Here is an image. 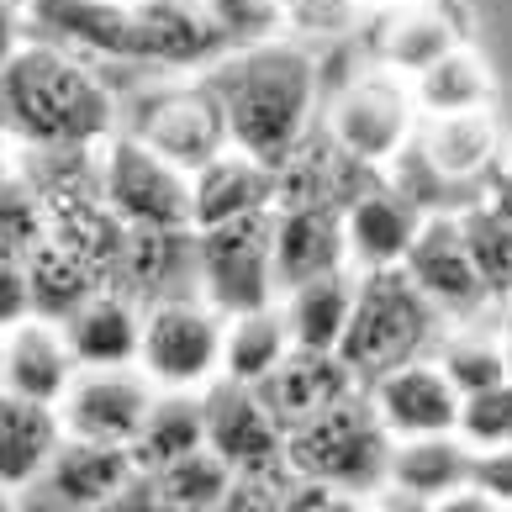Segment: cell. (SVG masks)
Here are the masks:
<instances>
[{"instance_id":"6da1fadb","label":"cell","mask_w":512,"mask_h":512,"mask_svg":"<svg viewBox=\"0 0 512 512\" xmlns=\"http://www.w3.org/2000/svg\"><path fill=\"white\" fill-rule=\"evenodd\" d=\"M0 132L16 148H101L122 132V106L74 48L27 37L0 69Z\"/></svg>"},{"instance_id":"7a4b0ae2","label":"cell","mask_w":512,"mask_h":512,"mask_svg":"<svg viewBox=\"0 0 512 512\" xmlns=\"http://www.w3.org/2000/svg\"><path fill=\"white\" fill-rule=\"evenodd\" d=\"M206 85L217 90L227 138L243 154L264 164H286L312 138L317 117V59L301 37H270V43L227 48L206 69Z\"/></svg>"},{"instance_id":"3957f363","label":"cell","mask_w":512,"mask_h":512,"mask_svg":"<svg viewBox=\"0 0 512 512\" xmlns=\"http://www.w3.org/2000/svg\"><path fill=\"white\" fill-rule=\"evenodd\" d=\"M391 433L375 417L365 386L344 402H333L328 412L307 417L286 433V460L296 476L328 481L338 491H349L354 502H375V491H386L391 470Z\"/></svg>"},{"instance_id":"277c9868","label":"cell","mask_w":512,"mask_h":512,"mask_svg":"<svg viewBox=\"0 0 512 512\" xmlns=\"http://www.w3.org/2000/svg\"><path fill=\"white\" fill-rule=\"evenodd\" d=\"M439 317L444 312L412 286L402 264L396 270H359V296L338 359L359 375V386H370L391 365L428 354V344L439 338Z\"/></svg>"},{"instance_id":"5b68a950","label":"cell","mask_w":512,"mask_h":512,"mask_svg":"<svg viewBox=\"0 0 512 512\" xmlns=\"http://www.w3.org/2000/svg\"><path fill=\"white\" fill-rule=\"evenodd\" d=\"M322 132H328L354 164L391 169L417 143V132H423V111H417L412 80L386 69V64L354 74V80L328 101Z\"/></svg>"},{"instance_id":"8992f818","label":"cell","mask_w":512,"mask_h":512,"mask_svg":"<svg viewBox=\"0 0 512 512\" xmlns=\"http://www.w3.org/2000/svg\"><path fill=\"white\" fill-rule=\"evenodd\" d=\"M101 196L127 227H154V233L196 238L191 217V169L148 148L138 132H111L101 143Z\"/></svg>"},{"instance_id":"52a82bcc","label":"cell","mask_w":512,"mask_h":512,"mask_svg":"<svg viewBox=\"0 0 512 512\" xmlns=\"http://www.w3.org/2000/svg\"><path fill=\"white\" fill-rule=\"evenodd\" d=\"M227 317L206 296H164L143 307L138 365L159 391H206L222 381Z\"/></svg>"},{"instance_id":"ba28073f","label":"cell","mask_w":512,"mask_h":512,"mask_svg":"<svg viewBox=\"0 0 512 512\" xmlns=\"http://www.w3.org/2000/svg\"><path fill=\"white\" fill-rule=\"evenodd\" d=\"M196 275L201 296L212 301L222 317H243L280 301L275 280V212L238 217L222 227L196 233Z\"/></svg>"},{"instance_id":"9c48e42d","label":"cell","mask_w":512,"mask_h":512,"mask_svg":"<svg viewBox=\"0 0 512 512\" xmlns=\"http://www.w3.org/2000/svg\"><path fill=\"white\" fill-rule=\"evenodd\" d=\"M154 402H159V386L143 375V365H80L59 402V417L69 439L132 449Z\"/></svg>"},{"instance_id":"30bf717a","label":"cell","mask_w":512,"mask_h":512,"mask_svg":"<svg viewBox=\"0 0 512 512\" xmlns=\"http://www.w3.org/2000/svg\"><path fill=\"white\" fill-rule=\"evenodd\" d=\"M148 148H159L164 159H175L180 169H196L206 159H217L222 148H233L227 138V117L212 85H159L148 96L132 101V127Z\"/></svg>"},{"instance_id":"8fae6325","label":"cell","mask_w":512,"mask_h":512,"mask_svg":"<svg viewBox=\"0 0 512 512\" xmlns=\"http://www.w3.org/2000/svg\"><path fill=\"white\" fill-rule=\"evenodd\" d=\"M402 270L412 275V286L454 322L476 317L486 301H497L491 286H486V275H481V264H476V254H470V243H465L460 212H428L412 254L402 259Z\"/></svg>"},{"instance_id":"7c38bea8","label":"cell","mask_w":512,"mask_h":512,"mask_svg":"<svg viewBox=\"0 0 512 512\" xmlns=\"http://www.w3.org/2000/svg\"><path fill=\"white\" fill-rule=\"evenodd\" d=\"M428 206L417 201L412 191H402L386 169L359 185V191L344 201V233H349V264L354 270H396L417 233H423Z\"/></svg>"},{"instance_id":"4fadbf2b","label":"cell","mask_w":512,"mask_h":512,"mask_svg":"<svg viewBox=\"0 0 512 512\" xmlns=\"http://www.w3.org/2000/svg\"><path fill=\"white\" fill-rule=\"evenodd\" d=\"M375 417L391 439H423V433H460L465 396L449 381V370L433 354H417L407 365H391L365 386Z\"/></svg>"},{"instance_id":"5bb4252c","label":"cell","mask_w":512,"mask_h":512,"mask_svg":"<svg viewBox=\"0 0 512 512\" xmlns=\"http://www.w3.org/2000/svg\"><path fill=\"white\" fill-rule=\"evenodd\" d=\"M27 27L90 59L138 64V0H32Z\"/></svg>"},{"instance_id":"9a60e30c","label":"cell","mask_w":512,"mask_h":512,"mask_svg":"<svg viewBox=\"0 0 512 512\" xmlns=\"http://www.w3.org/2000/svg\"><path fill=\"white\" fill-rule=\"evenodd\" d=\"M354 270L344 201H280L275 206V280L280 291L301 286L312 275Z\"/></svg>"},{"instance_id":"2e32d148","label":"cell","mask_w":512,"mask_h":512,"mask_svg":"<svg viewBox=\"0 0 512 512\" xmlns=\"http://www.w3.org/2000/svg\"><path fill=\"white\" fill-rule=\"evenodd\" d=\"M476 476V449L460 433H423V439H396L391 470H386V497L381 507H439L449 491H460Z\"/></svg>"},{"instance_id":"e0dca14e","label":"cell","mask_w":512,"mask_h":512,"mask_svg":"<svg viewBox=\"0 0 512 512\" xmlns=\"http://www.w3.org/2000/svg\"><path fill=\"white\" fill-rule=\"evenodd\" d=\"M275 206H280V169L254 159V154H243V148H222L217 159H206L191 175L196 233L222 227V222H238V217L275 212Z\"/></svg>"},{"instance_id":"ac0fdd59","label":"cell","mask_w":512,"mask_h":512,"mask_svg":"<svg viewBox=\"0 0 512 512\" xmlns=\"http://www.w3.org/2000/svg\"><path fill=\"white\" fill-rule=\"evenodd\" d=\"M227 53L206 0H138V64L148 69H201Z\"/></svg>"},{"instance_id":"d6986e66","label":"cell","mask_w":512,"mask_h":512,"mask_svg":"<svg viewBox=\"0 0 512 512\" xmlns=\"http://www.w3.org/2000/svg\"><path fill=\"white\" fill-rule=\"evenodd\" d=\"M206 444L233 470L286 460V423L264 407V396L254 386L217 381L206 386Z\"/></svg>"},{"instance_id":"ffe728a7","label":"cell","mask_w":512,"mask_h":512,"mask_svg":"<svg viewBox=\"0 0 512 512\" xmlns=\"http://www.w3.org/2000/svg\"><path fill=\"white\" fill-rule=\"evenodd\" d=\"M64 417L53 402H32L0 386V491H32L48 481L53 460L64 449Z\"/></svg>"},{"instance_id":"44dd1931","label":"cell","mask_w":512,"mask_h":512,"mask_svg":"<svg viewBox=\"0 0 512 512\" xmlns=\"http://www.w3.org/2000/svg\"><path fill=\"white\" fill-rule=\"evenodd\" d=\"M381 37H375V64H386L396 74H423L428 64H439L444 53L470 43V16L454 0H417V6L381 11Z\"/></svg>"},{"instance_id":"7402d4cb","label":"cell","mask_w":512,"mask_h":512,"mask_svg":"<svg viewBox=\"0 0 512 512\" xmlns=\"http://www.w3.org/2000/svg\"><path fill=\"white\" fill-rule=\"evenodd\" d=\"M417 148L444 185H470L502 164L507 138L502 122L491 117V106H481V111H454V117H423Z\"/></svg>"},{"instance_id":"603a6c76","label":"cell","mask_w":512,"mask_h":512,"mask_svg":"<svg viewBox=\"0 0 512 512\" xmlns=\"http://www.w3.org/2000/svg\"><path fill=\"white\" fill-rule=\"evenodd\" d=\"M80 370L64 322L59 317H22L16 328H6V391L32 396V402H64V391Z\"/></svg>"},{"instance_id":"cb8c5ba5","label":"cell","mask_w":512,"mask_h":512,"mask_svg":"<svg viewBox=\"0 0 512 512\" xmlns=\"http://www.w3.org/2000/svg\"><path fill=\"white\" fill-rule=\"evenodd\" d=\"M143 296L122 286H101L64 317V338L80 365H138L143 349Z\"/></svg>"},{"instance_id":"d4e9b609","label":"cell","mask_w":512,"mask_h":512,"mask_svg":"<svg viewBox=\"0 0 512 512\" xmlns=\"http://www.w3.org/2000/svg\"><path fill=\"white\" fill-rule=\"evenodd\" d=\"M264 396V407H270L280 423H286V433L296 423H307V417L328 412L333 402H344V396L359 391V375L344 365L338 354H312V349H291L286 365H280L270 381L254 386Z\"/></svg>"},{"instance_id":"484cf974","label":"cell","mask_w":512,"mask_h":512,"mask_svg":"<svg viewBox=\"0 0 512 512\" xmlns=\"http://www.w3.org/2000/svg\"><path fill=\"white\" fill-rule=\"evenodd\" d=\"M138 481L127 444H96V439H64L59 460L48 470V491L64 507H122V497Z\"/></svg>"},{"instance_id":"4316f807","label":"cell","mask_w":512,"mask_h":512,"mask_svg":"<svg viewBox=\"0 0 512 512\" xmlns=\"http://www.w3.org/2000/svg\"><path fill=\"white\" fill-rule=\"evenodd\" d=\"M354 296H359V270H333V275H312L301 286L280 291V312H286L291 344L312 349V354H338L354 317Z\"/></svg>"},{"instance_id":"83f0119b","label":"cell","mask_w":512,"mask_h":512,"mask_svg":"<svg viewBox=\"0 0 512 512\" xmlns=\"http://www.w3.org/2000/svg\"><path fill=\"white\" fill-rule=\"evenodd\" d=\"M27 280H32V312L37 317H69L85 296H96L101 286H111L106 270L90 254H80L74 243H64L59 233H48L43 243L27 249Z\"/></svg>"},{"instance_id":"f1b7e54d","label":"cell","mask_w":512,"mask_h":512,"mask_svg":"<svg viewBox=\"0 0 512 512\" xmlns=\"http://www.w3.org/2000/svg\"><path fill=\"white\" fill-rule=\"evenodd\" d=\"M206 444V391H159L143 433L132 439V465L138 476H159L185 454Z\"/></svg>"},{"instance_id":"f546056e","label":"cell","mask_w":512,"mask_h":512,"mask_svg":"<svg viewBox=\"0 0 512 512\" xmlns=\"http://www.w3.org/2000/svg\"><path fill=\"white\" fill-rule=\"evenodd\" d=\"M412 96H417L423 117H454V111H481L497 101V80H491V64L481 53L470 43H460L439 64L412 74Z\"/></svg>"},{"instance_id":"4dcf8cb0","label":"cell","mask_w":512,"mask_h":512,"mask_svg":"<svg viewBox=\"0 0 512 512\" xmlns=\"http://www.w3.org/2000/svg\"><path fill=\"white\" fill-rule=\"evenodd\" d=\"M291 328H286V312L275 307H259V312H243V317H227V354H222V381H238V386H259L286 365L291 354Z\"/></svg>"},{"instance_id":"1f68e13d","label":"cell","mask_w":512,"mask_h":512,"mask_svg":"<svg viewBox=\"0 0 512 512\" xmlns=\"http://www.w3.org/2000/svg\"><path fill=\"white\" fill-rule=\"evenodd\" d=\"M227 491H233V465L222 460L212 444H201L196 454H185L169 470L154 476V502L169 512H212L227 507Z\"/></svg>"},{"instance_id":"d6a6232c","label":"cell","mask_w":512,"mask_h":512,"mask_svg":"<svg viewBox=\"0 0 512 512\" xmlns=\"http://www.w3.org/2000/svg\"><path fill=\"white\" fill-rule=\"evenodd\" d=\"M433 359L449 370V381L460 386V396L486 391L497 381H512V375H507V354H502V333H470V328L444 333L439 349H433Z\"/></svg>"},{"instance_id":"836d02e7","label":"cell","mask_w":512,"mask_h":512,"mask_svg":"<svg viewBox=\"0 0 512 512\" xmlns=\"http://www.w3.org/2000/svg\"><path fill=\"white\" fill-rule=\"evenodd\" d=\"M460 222H465V243H470V254H476V264H481L491 296L512 301V217L502 212L497 201H486V206L460 212Z\"/></svg>"},{"instance_id":"e575fe53","label":"cell","mask_w":512,"mask_h":512,"mask_svg":"<svg viewBox=\"0 0 512 512\" xmlns=\"http://www.w3.org/2000/svg\"><path fill=\"white\" fill-rule=\"evenodd\" d=\"M43 238H48V206L37 196V185L16 169V175L0 185V254L27 259V249Z\"/></svg>"},{"instance_id":"d590c367","label":"cell","mask_w":512,"mask_h":512,"mask_svg":"<svg viewBox=\"0 0 512 512\" xmlns=\"http://www.w3.org/2000/svg\"><path fill=\"white\" fill-rule=\"evenodd\" d=\"M212 22L222 27L227 48H249V43H270L286 37V0H206Z\"/></svg>"},{"instance_id":"8d00e7d4","label":"cell","mask_w":512,"mask_h":512,"mask_svg":"<svg viewBox=\"0 0 512 512\" xmlns=\"http://www.w3.org/2000/svg\"><path fill=\"white\" fill-rule=\"evenodd\" d=\"M460 439L470 449H502V444H512V381H497V386L465 396Z\"/></svg>"},{"instance_id":"74e56055","label":"cell","mask_w":512,"mask_h":512,"mask_svg":"<svg viewBox=\"0 0 512 512\" xmlns=\"http://www.w3.org/2000/svg\"><path fill=\"white\" fill-rule=\"evenodd\" d=\"M296 486L291 460H270V465H249L233 470V491H227V512H286Z\"/></svg>"},{"instance_id":"f35d334b","label":"cell","mask_w":512,"mask_h":512,"mask_svg":"<svg viewBox=\"0 0 512 512\" xmlns=\"http://www.w3.org/2000/svg\"><path fill=\"white\" fill-rule=\"evenodd\" d=\"M365 16V0H286L291 37H344Z\"/></svg>"},{"instance_id":"ab89813d","label":"cell","mask_w":512,"mask_h":512,"mask_svg":"<svg viewBox=\"0 0 512 512\" xmlns=\"http://www.w3.org/2000/svg\"><path fill=\"white\" fill-rule=\"evenodd\" d=\"M22 317H32V280H27V264L0 254V333L16 328Z\"/></svg>"},{"instance_id":"60d3db41","label":"cell","mask_w":512,"mask_h":512,"mask_svg":"<svg viewBox=\"0 0 512 512\" xmlns=\"http://www.w3.org/2000/svg\"><path fill=\"white\" fill-rule=\"evenodd\" d=\"M470 481H476L497 507L512 512V444H502V449H476V476H470Z\"/></svg>"},{"instance_id":"b9f144b4","label":"cell","mask_w":512,"mask_h":512,"mask_svg":"<svg viewBox=\"0 0 512 512\" xmlns=\"http://www.w3.org/2000/svg\"><path fill=\"white\" fill-rule=\"evenodd\" d=\"M27 37H32L27 6H22V0H0V69H6V59L27 43Z\"/></svg>"},{"instance_id":"7bdbcfd3","label":"cell","mask_w":512,"mask_h":512,"mask_svg":"<svg viewBox=\"0 0 512 512\" xmlns=\"http://www.w3.org/2000/svg\"><path fill=\"white\" fill-rule=\"evenodd\" d=\"M0 138H6V132H0ZM11 175H16V159L6 154V143H0V185H6Z\"/></svg>"},{"instance_id":"ee69618b","label":"cell","mask_w":512,"mask_h":512,"mask_svg":"<svg viewBox=\"0 0 512 512\" xmlns=\"http://www.w3.org/2000/svg\"><path fill=\"white\" fill-rule=\"evenodd\" d=\"M396 6H417V0H365V11H396Z\"/></svg>"},{"instance_id":"f6af8a7d","label":"cell","mask_w":512,"mask_h":512,"mask_svg":"<svg viewBox=\"0 0 512 512\" xmlns=\"http://www.w3.org/2000/svg\"><path fill=\"white\" fill-rule=\"evenodd\" d=\"M502 354H507V375H512V317L502 322Z\"/></svg>"},{"instance_id":"bcb514c9","label":"cell","mask_w":512,"mask_h":512,"mask_svg":"<svg viewBox=\"0 0 512 512\" xmlns=\"http://www.w3.org/2000/svg\"><path fill=\"white\" fill-rule=\"evenodd\" d=\"M0 386H6V333H0Z\"/></svg>"},{"instance_id":"7dc6e473","label":"cell","mask_w":512,"mask_h":512,"mask_svg":"<svg viewBox=\"0 0 512 512\" xmlns=\"http://www.w3.org/2000/svg\"><path fill=\"white\" fill-rule=\"evenodd\" d=\"M502 164H507V175H512V138H507V154H502Z\"/></svg>"},{"instance_id":"c3c4849f","label":"cell","mask_w":512,"mask_h":512,"mask_svg":"<svg viewBox=\"0 0 512 512\" xmlns=\"http://www.w3.org/2000/svg\"><path fill=\"white\" fill-rule=\"evenodd\" d=\"M22 6H32V0H22Z\"/></svg>"}]
</instances>
